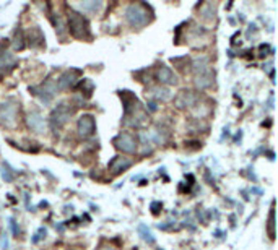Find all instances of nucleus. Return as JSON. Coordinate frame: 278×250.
Returning <instances> with one entry per match:
<instances>
[{
	"label": "nucleus",
	"mask_w": 278,
	"mask_h": 250,
	"mask_svg": "<svg viewBox=\"0 0 278 250\" xmlns=\"http://www.w3.org/2000/svg\"><path fill=\"white\" fill-rule=\"evenodd\" d=\"M68 30L76 39H89L91 38V31H89V25L86 18L80 15L78 12L68 10Z\"/></svg>",
	"instance_id": "1"
},
{
	"label": "nucleus",
	"mask_w": 278,
	"mask_h": 250,
	"mask_svg": "<svg viewBox=\"0 0 278 250\" xmlns=\"http://www.w3.org/2000/svg\"><path fill=\"white\" fill-rule=\"evenodd\" d=\"M126 18L132 26L142 28L150 22V9L145 4H132L126 10Z\"/></svg>",
	"instance_id": "2"
},
{
	"label": "nucleus",
	"mask_w": 278,
	"mask_h": 250,
	"mask_svg": "<svg viewBox=\"0 0 278 250\" xmlns=\"http://www.w3.org/2000/svg\"><path fill=\"white\" fill-rule=\"evenodd\" d=\"M17 114H18V106L13 99H7L0 104V120L5 125L12 127L17 120Z\"/></svg>",
	"instance_id": "3"
},
{
	"label": "nucleus",
	"mask_w": 278,
	"mask_h": 250,
	"mask_svg": "<svg viewBox=\"0 0 278 250\" xmlns=\"http://www.w3.org/2000/svg\"><path fill=\"white\" fill-rule=\"evenodd\" d=\"M70 115H72V109L68 107L65 102L59 104V106L55 107L52 110V114H51V127L52 129H60L62 125L67 123V120L70 119Z\"/></svg>",
	"instance_id": "4"
},
{
	"label": "nucleus",
	"mask_w": 278,
	"mask_h": 250,
	"mask_svg": "<svg viewBox=\"0 0 278 250\" xmlns=\"http://www.w3.org/2000/svg\"><path fill=\"white\" fill-rule=\"evenodd\" d=\"M114 147L122 153H134L137 150V138L129 132H124L114 138Z\"/></svg>",
	"instance_id": "5"
},
{
	"label": "nucleus",
	"mask_w": 278,
	"mask_h": 250,
	"mask_svg": "<svg viewBox=\"0 0 278 250\" xmlns=\"http://www.w3.org/2000/svg\"><path fill=\"white\" fill-rule=\"evenodd\" d=\"M30 91L34 94V96H38V98L43 101V102H49L52 101V98L55 96V91H57V86L54 85V83L49 80V81H46L43 83L41 86L38 88H30Z\"/></svg>",
	"instance_id": "6"
},
{
	"label": "nucleus",
	"mask_w": 278,
	"mask_h": 250,
	"mask_svg": "<svg viewBox=\"0 0 278 250\" xmlns=\"http://www.w3.org/2000/svg\"><path fill=\"white\" fill-rule=\"evenodd\" d=\"M80 73H81L80 70H76V68H72V70H68L64 75H60V78H59L57 85H55V86H57L59 89H62V91L73 88L75 83L78 81V78H80Z\"/></svg>",
	"instance_id": "7"
},
{
	"label": "nucleus",
	"mask_w": 278,
	"mask_h": 250,
	"mask_svg": "<svg viewBox=\"0 0 278 250\" xmlns=\"http://www.w3.org/2000/svg\"><path fill=\"white\" fill-rule=\"evenodd\" d=\"M76 129H78V134L81 137H91L96 130V122H95V117L91 114H85L80 117L78 120V125H76Z\"/></svg>",
	"instance_id": "8"
},
{
	"label": "nucleus",
	"mask_w": 278,
	"mask_h": 250,
	"mask_svg": "<svg viewBox=\"0 0 278 250\" xmlns=\"http://www.w3.org/2000/svg\"><path fill=\"white\" fill-rule=\"evenodd\" d=\"M130 164H132V159H129L126 156H116V158L111 159L109 171H111V174L113 176H119L121 172H124L126 169L130 168Z\"/></svg>",
	"instance_id": "9"
},
{
	"label": "nucleus",
	"mask_w": 278,
	"mask_h": 250,
	"mask_svg": "<svg viewBox=\"0 0 278 250\" xmlns=\"http://www.w3.org/2000/svg\"><path fill=\"white\" fill-rule=\"evenodd\" d=\"M26 122H28V127H30L31 130H34V132H38V134L44 132V119L38 110H31V112L28 114V117H26Z\"/></svg>",
	"instance_id": "10"
},
{
	"label": "nucleus",
	"mask_w": 278,
	"mask_h": 250,
	"mask_svg": "<svg viewBox=\"0 0 278 250\" xmlns=\"http://www.w3.org/2000/svg\"><path fill=\"white\" fill-rule=\"evenodd\" d=\"M196 101H197V96L194 94L192 91H187V89H184V91L176 98V106L180 107V109L192 107V106H196Z\"/></svg>",
	"instance_id": "11"
},
{
	"label": "nucleus",
	"mask_w": 278,
	"mask_h": 250,
	"mask_svg": "<svg viewBox=\"0 0 278 250\" xmlns=\"http://www.w3.org/2000/svg\"><path fill=\"white\" fill-rule=\"evenodd\" d=\"M213 83V73L210 68H207L204 72H199L196 73V86L200 89H205V88H210Z\"/></svg>",
	"instance_id": "12"
},
{
	"label": "nucleus",
	"mask_w": 278,
	"mask_h": 250,
	"mask_svg": "<svg viewBox=\"0 0 278 250\" xmlns=\"http://www.w3.org/2000/svg\"><path fill=\"white\" fill-rule=\"evenodd\" d=\"M158 80L164 83V85H176L177 76L174 75V72H172L169 67H161L158 72Z\"/></svg>",
	"instance_id": "13"
},
{
	"label": "nucleus",
	"mask_w": 278,
	"mask_h": 250,
	"mask_svg": "<svg viewBox=\"0 0 278 250\" xmlns=\"http://www.w3.org/2000/svg\"><path fill=\"white\" fill-rule=\"evenodd\" d=\"M15 65H17V60H15V57H13L10 52L5 51L4 54H0V70L10 72Z\"/></svg>",
	"instance_id": "14"
},
{
	"label": "nucleus",
	"mask_w": 278,
	"mask_h": 250,
	"mask_svg": "<svg viewBox=\"0 0 278 250\" xmlns=\"http://www.w3.org/2000/svg\"><path fill=\"white\" fill-rule=\"evenodd\" d=\"M43 43H44L43 33H41V30H38V28H34V30L30 33V44L31 46H43Z\"/></svg>",
	"instance_id": "15"
},
{
	"label": "nucleus",
	"mask_w": 278,
	"mask_h": 250,
	"mask_svg": "<svg viewBox=\"0 0 278 250\" xmlns=\"http://www.w3.org/2000/svg\"><path fill=\"white\" fill-rule=\"evenodd\" d=\"M103 7L101 2H81L80 4V9L83 12H88V13H96Z\"/></svg>",
	"instance_id": "16"
},
{
	"label": "nucleus",
	"mask_w": 278,
	"mask_h": 250,
	"mask_svg": "<svg viewBox=\"0 0 278 250\" xmlns=\"http://www.w3.org/2000/svg\"><path fill=\"white\" fill-rule=\"evenodd\" d=\"M138 232H140L142 239H143L145 242H148V244H155V237H153L151 231H150V229H148L147 226H145V224L138 226Z\"/></svg>",
	"instance_id": "17"
},
{
	"label": "nucleus",
	"mask_w": 278,
	"mask_h": 250,
	"mask_svg": "<svg viewBox=\"0 0 278 250\" xmlns=\"http://www.w3.org/2000/svg\"><path fill=\"white\" fill-rule=\"evenodd\" d=\"M151 96L153 98H156V99H168L171 93H169V89L168 88H153L151 89Z\"/></svg>",
	"instance_id": "18"
},
{
	"label": "nucleus",
	"mask_w": 278,
	"mask_h": 250,
	"mask_svg": "<svg viewBox=\"0 0 278 250\" xmlns=\"http://www.w3.org/2000/svg\"><path fill=\"white\" fill-rule=\"evenodd\" d=\"M140 140H142V147H143V153H150L151 151V138L147 132H142L140 134Z\"/></svg>",
	"instance_id": "19"
},
{
	"label": "nucleus",
	"mask_w": 278,
	"mask_h": 250,
	"mask_svg": "<svg viewBox=\"0 0 278 250\" xmlns=\"http://www.w3.org/2000/svg\"><path fill=\"white\" fill-rule=\"evenodd\" d=\"M25 47V41H23V33L18 31L17 36H15V41H13V49L15 51H22Z\"/></svg>",
	"instance_id": "20"
},
{
	"label": "nucleus",
	"mask_w": 278,
	"mask_h": 250,
	"mask_svg": "<svg viewBox=\"0 0 278 250\" xmlns=\"http://www.w3.org/2000/svg\"><path fill=\"white\" fill-rule=\"evenodd\" d=\"M43 237H46V229H44V227H41L39 231L36 232V235H34V237H33V242H39Z\"/></svg>",
	"instance_id": "21"
},
{
	"label": "nucleus",
	"mask_w": 278,
	"mask_h": 250,
	"mask_svg": "<svg viewBox=\"0 0 278 250\" xmlns=\"http://www.w3.org/2000/svg\"><path fill=\"white\" fill-rule=\"evenodd\" d=\"M2 176H4V179L7 180V182H12V180H13V176H12L10 169L5 168V166H4V169H2Z\"/></svg>",
	"instance_id": "22"
},
{
	"label": "nucleus",
	"mask_w": 278,
	"mask_h": 250,
	"mask_svg": "<svg viewBox=\"0 0 278 250\" xmlns=\"http://www.w3.org/2000/svg\"><path fill=\"white\" fill-rule=\"evenodd\" d=\"M10 227H12V231H13V235H18L20 234V229H18V226H17V223H15V219H10Z\"/></svg>",
	"instance_id": "23"
},
{
	"label": "nucleus",
	"mask_w": 278,
	"mask_h": 250,
	"mask_svg": "<svg viewBox=\"0 0 278 250\" xmlns=\"http://www.w3.org/2000/svg\"><path fill=\"white\" fill-rule=\"evenodd\" d=\"M273 221L275 219H273V210H272L270 211V223H268L270 224V235H272V237H273Z\"/></svg>",
	"instance_id": "24"
},
{
	"label": "nucleus",
	"mask_w": 278,
	"mask_h": 250,
	"mask_svg": "<svg viewBox=\"0 0 278 250\" xmlns=\"http://www.w3.org/2000/svg\"><path fill=\"white\" fill-rule=\"evenodd\" d=\"M9 247V237H7V234L2 235V248H7Z\"/></svg>",
	"instance_id": "25"
},
{
	"label": "nucleus",
	"mask_w": 278,
	"mask_h": 250,
	"mask_svg": "<svg viewBox=\"0 0 278 250\" xmlns=\"http://www.w3.org/2000/svg\"><path fill=\"white\" fill-rule=\"evenodd\" d=\"M148 107H150V110H153V112H155V110L158 109V106H156V102H155V101L148 102Z\"/></svg>",
	"instance_id": "26"
},
{
	"label": "nucleus",
	"mask_w": 278,
	"mask_h": 250,
	"mask_svg": "<svg viewBox=\"0 0 278 250\" xmlns=\"http://www.w3.org/2000/svg\"><path fill=\"white\" fill-rule=\"evenodd\" d=\"M100 250H114L113 247H103V248H100Z\"/></svg>",
	"instance_id": "27"
}]
</instances>
